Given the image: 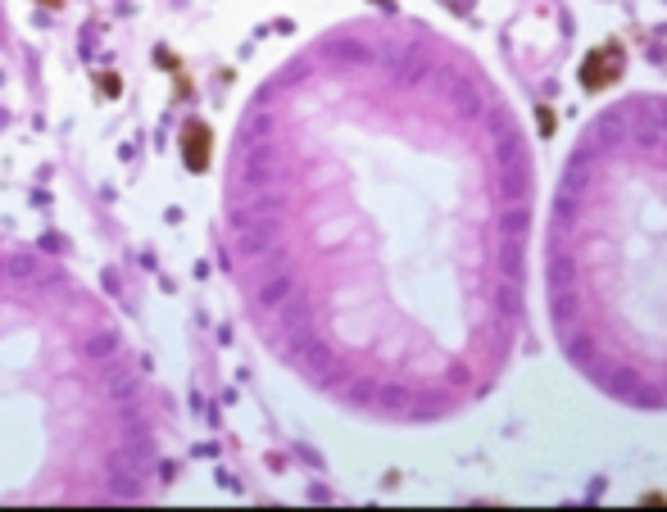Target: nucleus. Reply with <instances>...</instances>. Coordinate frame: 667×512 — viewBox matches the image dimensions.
Segmentation results:
<instances>
[{"instance_id":"1","label":"nucleus","mask_w":667,"mask_h":512,"mask_svg":"<svg viewBox=\"0 0 667 512\" xmlns=\"http://www.w3.org/2000/svg\"><path fill=\"white\" fill-rule=\"evenodd\" d=\"M182 159H187L191 172L209 168V159H214V132H209V122L191 118L187 127H182Z\"/></svg>"},{"instance_id":"2","label":"nucleus","mask_w":667,"mask_h":512,"mask_svg":"<svg viewBox=\"0 0 667 512\" xmlns=\"http://www.w3.org/2000/svg\"><path fill=\"white\" fill-rule=\"evenodd\" d=\"M617 50L613 46H604V50H595V55L586 59V68H581V82L590 86V91H599V86H609L613 78H617Z\"/></svg>"},{"instance_id":"3","label":"nucleus","mask_w":667,"mask_h":512,"mask_svg":"<svg viewBox=\"0 0 667 512\" xmlns=\"http://www.w3.org/2000/svg\"><path fill=\"white\" fill-rule=\"evenodd\" d=\"M41 5H51V9H59V5H64V0H41Z\"/></svg>"}]
</instances>
